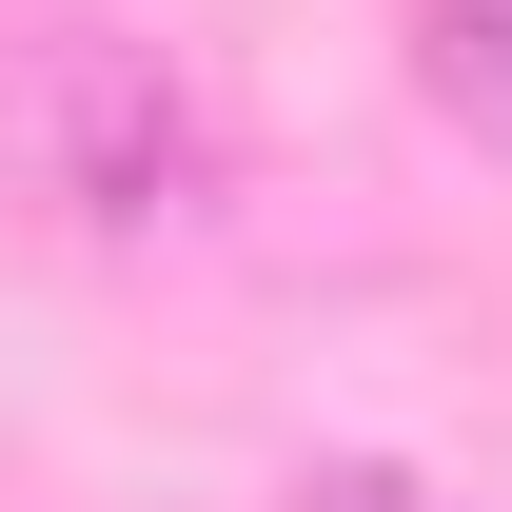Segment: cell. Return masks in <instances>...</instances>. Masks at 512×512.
<instances>
[{"mask_svg":"<svg viewBox=\"0 0 512 512\" xmlns=\"http://www.w3.org/2000/svg\"><path fill=\"white\" fill-rule=\"evenodd\" d=\"M0 158L20 197H60L79 237H178L197 197H217V119H197V79L119 20H40L20 79H0Z\"/></svg>","mask_w":512,"mask_h":512,"instance_id":"1","label":"cell"},{"mask_svg":"<svg viewBox=\"0 0 512 512\" xmlns=\"http://www.w3.org/2000/svg\"><path fill=\"white\" fill-rule=\"evenodd\" d=\"M414 99L512 158V0H414Z\"/></svg>","mask_w":512,"mask_h":512,"instance_id":"2","label":"cell"},{"mask_svg":"<svg viewBox=\"0 0 512 512\" xmlns=\"http://www.w3.org/2000/svg\"><path fill=\"white\" fill-rule=\"evenodd\" d=\"M296 512H434V493H414V473H316Z\"/></svg>","mask_w":512,"mask_h":512,"instance_id":"3","label":"cell"}]
</instances>
